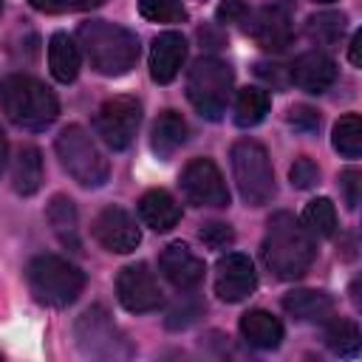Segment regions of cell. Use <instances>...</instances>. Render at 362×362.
Listing matches in <instances>:
<instances>
[{"instance_id": "cell-1", "label": "cell", "mask_w": 362, "mask_h": 362, "mask_svg": "<svg viewBox=\"0 0 362 362\" xmlns=\"http://www.w3.org/2000/svg\"><path fill=\"white\" fill-rule=\"evenodd\" d=\"M263 263L272 269L277 280H297L314 263V240L311 232L286 209L274 212L266 221L263 235Z\"/></svg>"}, {"instance_id": "cell-2", "label": "cell", "mask_w": 362, "mask_h": 362, "mask_svg": "<svg viewBox=\"0 0 362 362\" xmlns=\"http://www.w3.org/2000/svg\"><path fill=\"white\" fill-rule=\"evenodd\" d=\"M79 45L90 68L102 76H122L139 59V37L107 20H88L79 25Z\"/></svg>"}, {"instance_id": "cell-3", "label": "cell", "mask_w": 362, "mask_h": 362, "mask_svg": "<svg viewBox=\"0 0 362 362\" xmlns=\"http://www.w3.org/2000/svg\"><path fill=\"white\" fill-rule=\"evenodd\" d=\"M3 113L25 130H45L59 116V102L40 79L28 74H11L0 82Z\"/></svg>"}, {"instance_id": "cell-4", "label": "cell", "mask_w": 362, "mask_h": 362, "mask_svg": "<svg viewBox=\"0 0 362 362\" xmlns=\"http://www.w3.org/2000/svg\"><path fill=\"white\" fill-rule=\"evenodd\" d=\"M25 280L34 300L51 308L71 305L85 288V274L79 266L59 255H37L25 269Z\"/></svg>"}, {"instance_id": "cell-5", "label": "cell", "mask_w": 362, "mask_h": 362, "mask_svg": "<svg viewBox=\"0 0 362 362\" xmlns=\"http://www.w3.org/2000/svg\"><path fill=\"white\" fill-rule=\"evenodd\" d=\"M232 96V68L218 57H201L192 62L187 74V99L192 107L209 119L218 122L226 113Z\"/></svg>"}, {"instance_id": "cell-6", "label": "cell", "mask_w": 362, "mask_h": 362, "mask_svg": "<svg viewBox=\"0 0 362 362\" xmlns=\"http://www.w3.org/2000/svg\"><path fill=\"white\" fill-rule=\"evenodd\" d=\"M57 158L65 167V173L82 184V187H102L110 175L107 158L102 156V150L93 144L90 133L79 124H68L62 127V133L57 136Z\"/></svg>"}, {"instance_id": "cell-7", "label": "cell", "mask_w": 362, "mask_h": 362, "mask_svg": "<svg viewBox=\"0 0 362 362\" xmlns=\"http://www.w3.org/2000/svg\"><path fill=\"white\" fill-rule=\"evenodd\" d=\"M232 173L238 192L249 206H263L274 198V173L260 141L240 139L232 144Z\"/></svg>"}, {"instance_id": "cell-8", "label": "cell", "mask_w": 362, "mask_h": 362, "mask_svg": "<svg viewBox=\"0 0 362 362\" xmlns=\"http://www.w3.org/2000/svg\"><path fill=\"white\" fill-rule=\"evenodd\" d=\"M76 345L85 356H96V359H122L130 356V345L122 337V331L113 325V320L107 317L105 308H88L79 320H76Z\"/></svg>"}, {"instance_id": "cell-9", "label": "cell", "mask_w": 362, "mask_h": 362, "mask_svg": "<svg viewBox=\"0 0 362 362\" xmlns=\"http://www.w3.org/2000/svg\"><path fill=\"white\" fill-rule=\"evenodd\" d=\"M139 122H141V102L136 96H113L96 110L93 127L110 150H127L136 139Z\"/></svg>"}, {"instance_id": "cell-10", "label": "cell", "mask_w": 362, "mask_h": 362, "mask_svg": "<svg viewBox=\"0 0 362 362\" xmlns=\"http://www.w3.org/2000/svg\"><path fill=\"white\" fill-rule=\"evenodd\" d=\"M181 192L195 206H212V209L229 206L226 181H223L221 170L215 167V161H209V158H192L181 170Z\"/></svg>"}, {"instance_id": "cell-11", "label": "cell", "mask_w": 362, "mask_h": 362, "mask_svg": "<svg viewBox=\"0 0 362 362\" xmlns=\"http://www.w3.org/2000/svg\"><path fill=\"white\" fill-rule=\"evenodd\" d=\"M116 297L130 314H147L161 305V288L144 263H130L119 272Z\"/></svg>"}, {"instance_id": "cell-12", "label": "cell", "mask_w": 362, "mask_h": 362, "mask_svg": "<svg viewBox=\"0 0 362 362\" xmlns=\"http://www.w3.org/2000/svg\"><path fill=\"white\" fill-rule=\"evenodd\" d=\"M257 288V272L240 252H226L215 263V294L223 303H240Z\"/></svg>"}, {"instance_id": "cell-13", "label": "cell", "mask_w": 362, "mask_h": 362, "mask_svg": "<svg viewBox=\"0 0 362 362\" xmlns=\"http://www.w3.org/2000/svg\"><path fill=\"white\" fill-rule=\"evenodd\" d=\"M93 238L116 255H127L141 243V232L127 209L122 206H105L93 221Z\"/></svg>"}, {"instance_id": "cell-14", "label": "cell", "mask_w": 362, "mask_h": 362, "mask_svg": "<svg viewBox=\"0 0 362 362\" xmlns=\"http://www.w3.org/2000/svg\"><path fill=\"white\" fill-rule=\"evenodd\" d=\"M255 42L266 51H283L291 42V14H288V3H277L272 0L269 6H263L260 11H252L249 28H246Z\"/></svg>"}, {"instance_id": "cell-15", "label": "cell", "mask_w": 362, "mask_h": 362, "mask_svg": "<svg viewBox=\"0 0 362 362\" xmlns=\"http://www.w3.org/2000/svg\"><path fill=\"white\" fill-rule=\"evenodd\" d=\"M288 82L305 93H325L337 82V62L322 51H305L291 62Z\"/></svg>"}, {"instance_id": "cell-16", "label": "cell", "mask_w": 362, "mask_h": 362, "mask_svg": "<svg viewBox=\"0 0 362 362\" xmlns=\"http://www.w3.org/2000/svg\"><path fill=\"white\" fill-rule=\"evenodd\" d=\"M158 269L161 274L181 291L195 288L204 280V260L187 246V243H170L164 246V252L158 255Z\"/></svg>"}, {"instance_id": "cell-17", "label": "cell", "mask_w": 362, "mask_h": 362, "mask_svg": "<svg viewBox=\"0 0 362 362\" xmlns=\"http://www.w3.org/2000/svg\"><path fill=\"white\" fill-rule=\"evenodd\" d=\"M187 59V40L178 31H164L153 40L150 48V76L158 85H167L178 76L181 65Z\"/></svg>"}, {"instance_id": "cell-18", "label": "cell", "mask_w": 362, "mask_h": 362, "mask_svg": "<svg viewBox=\"0 0 362 362\" xmlns=\"http://www.w3.org/2000/svg\"><path fill=\"white\" fill-rule=\"evenodd\" d=\"M139 218L153 232H170L181 221V206L167 189H147L139 198Z\"/></svg>"}, {"instance_id": "cell-19", "label": "cell", "mask_w": 362, "mask_h": 362, "mask_svg": "<svg viewBox=\"0 0 362 362\" xmlns=\"http://www.w3.org/2000/svg\"><path fill=\"white\" fill-rule=\"evenodd\" d=\"M240 337L257 351H274L283 342V325L263 308H252L240 317Z\"/></svg>"}, {"instance_id": "cell-20", "label": "cell", "mask_w": 362, "mask_h": 362, "mask_svg": "<svg viewBox=\"0 0 362 362\" xmlns=\"http://www.w3.org/2000/svg\"><path fill=\"white\" fill-rule=\"evenodd\" d=\"M283 308L303 322H325L328 317H334V300L325 291H314V288H300V291H288L283 297Z\"/></svg>"}, {"instance_id": "cell-21", "label": "cell", "mask_w": 362, "mask_h": 362, "mask_svg": "<svg viewBox=\"0 0 362 362\" xmlns=\"http://www.w3.org/2000/svg\"><path fill=\"white\" fill-rule=\"evenodd\" d=\"M187 141V122L178 110H164L158 113V119L153 122V133H150V147L158 158H170L181 144Z\"/></svg>"}, {"instance_id": "cell-22", "label": "cell", "mask_w": 362, "mask_h": 362, "mask_svg": "<svg viewBox=\"0 0 362 362\" xmlns=\"http://www.w3.org/2000/svg\"><path fill=\"white\" fill-rule=\"evenodd\" d=\"M79 65H82V57H79V45L65 34V31H57L51 40H48V68L54 74L57 82H74L76 74H79Z\"/></svg>"}, {"instance_id": "cell-23", "label": "cell", "mask_w": 362, "mask_h": 362, "mask_svg": "<svg viewBox=\"0 0 362 362\" xmlns=\"http://www.w3.org/2000/svg\"><path fill=\"white\" fill-rule=\"evenodd\" d=\"M45 215H48V223H51L54 235L59 238V243L68 249H79V215H76L74 201L65 195H54Z\"/></svg>"}, {"instance_id": "cell-24", "label": "cell", "mask_w": 362, "mask_h": 362, "mask_svg": "<svg viewBox=\"0 0 362 362\" xmlns=\"http://www.w3.org/2000/svg\"><path fill=\"white\" fill-rule=\"evenodd\" d=\"M11 184L20 195H34L42 187V156L37 147H23L11 164Z\"/></svg>"}, {"instance_id": "cell-25", "label": "cell", "mask_w": 362, "mask_h": 362, "mask_svg": "<svg viewBox=\"0 0 362 362\" xmlns=\"http://www.w3.org/2000/svg\"><path fill=\"white\" fill-rule=\"evenodd\" d=\"M269 93L263 88H243L235 99V124L238 127H255L269 113Z\"/></svg>"}, {"instance_id": "cell-26", "label": "cell", "mask_w": 362, "mask_h": 362, "mask_svg": "<svg viewBox=\"0 0 362 362\" xmlns=\"http://www.w3.org/2000/svg\"><path fill=\"white\" fill-rule=\"evenodd\" d=\"M325 345H328L337 356L354 359V356H359V348H362L359 328H356L351 320L334 317V320L328 322V328H325Z\"/></svg>"}, {"instance_id": "cell-27", "label": "cell", "mask_w": 362, "mask_h": 362, "mask_svg": "<svg viewBox=\"0 0 362 362\" xmlns=\"http://www.w3.org/2000/svg\"><path fill=\"white\" fill-rule=\"evenodd\" d=\"M334 150L345 158H359L362 153V122L356 113H345L339 116V122L334 124Z\"/></svg>"}, {"instance_id": "cell-28", "label": "cell", "mask_w": 362, "mask_h": 362, "mask_svg": "<svg viewBox=\"0 0 362 362\" xmlns=\"http://www.w3.org/2000/svg\"><path fill=\"white\" fill-rule=\"evenodd\" d=\"M303 226L317 238H331L337 232V209L328 198H314L303 209Z\"/></svg>"}, {"instance_id": "cell-29", "label": "cell", "mask_w": 362, "mask_h": 362, "mask_svg": "<svg viewBox=\"0 0 362 362\" xmlns=\"http://www.w3.org/2000/svg\"><path fill=\"white\" fill-rule=\"evenodd\" d=\"M345 14H339V11H320V14H314V17H308V23H305V31H308V37L317 42V45H334V42H339V37L345 34Z\"/></svg>"}, {"instance_id": "cell-30", "label": "cell", "mask_w": 362, "mask_h": 362, "mask_svg": "<svg viewBox=\"0 0 362 362\" xmlns=\"http://www.w3.org/2000/svg\"><path fill=\"white\" fill-rule=\"evenodd\" d=\"M139 11L150 23H181L187 20V8L181 0H139Z\"/></svg>"}, {"instance_id": "cell-31", "label": "cell", "mask_w": 362, "mask_h": 362, "mask_svg": "<svg viewBox=\"0 0 362 362\" xmlns=\"http://www.w3.org/2000/svg\"><path fill=\"white\" fill-rule=\"evenodd\" d=\"M288 178H291V187H297V189H311V187L320 184V167H317L314 158L300 156V158H294V164L288 167Z\"/></svg>"}, {"instance_id": "cell-32", "label": "cell", "mask_w": 362, "mask_h": 362, "mask_svg": "<svg viewBox=\"0 0 362 362\" xmlns=\"http://www.w3.org/2000/svg\"><path fill=\"white\" fill-rule=\"evenodd\" d=\"M198 238H201V243H204L206 249L221 252V249L232 246L235 232H232V226H229V223H221V221H206V223L198 229Z\"/></svg>"}, {"instance_id": "cell-33", "label": "cell", "mask_w": 362, "mask_h": 362, "mask_svg": "<svg viewBox=\"0 0 362 362\" xmlns=\"http://www.w3.org/2000/svg\"><path fill=\"white\" fill-rule=\"evenodd\" d=\"M249 20H252V8H249L243 0H223V3L218 6V23L249 28Z\"/></svg>"}, {"instance_id": "cell-34", "label": "cell", "mask_w": 362, "mask_h": 362, "mask_svg": "<svg viewBox=\"0 0 362 362\" xmlns=\"http://www.w3.org/2000/svg\"><path fill=\"white\" fill-rule=\"evenodd\" d=\"M286 119H288V124L294 130H303V133H311V130L320 127V113L314 107H308V105H294Z\"/></svg>"}, {"instance_id": "cell-35", "label": "cell", "mask_w": 362, "mask_h": 362, "mask_svg": "<svg viewBox=\"0 0 362 362\" xmlns=\"http://www.w3.org/2000/svg\"><path fill=\"white\" fill-rule=\"evenodd\" d=\"M339 187H342V195H345V204L348 209H356L359 204V187H362V175L356 167H348L339 173Z\"/></svg>"}, {"instance_id": "cell-36", "label": "cell", "mask_w": 362, "mask_h": 362, "mask_svg": "<svg viewBox=\"0 0 362 362\" xmlns=\"http://www.w3.org/2000/svg\"><path fill=\"white\" fill-rule=\"evenodd\" d=\"M280 68H283V65H266V62H260V65H257V76H263L266 82H272L274 88H280V85L288 82V76H283Z\"/></svg>"}, {"instance_id": "cell-37", "label": "cell", "mask_w": 362, "mask_h": 362, "mask_svg": "<svg viewBox=\"0 0 362 362\" xmlns=\"http://www.w3.org/2000/svg\"><path fill=\"white\" fill-rule=\"evenodd\" d=\"M37 11H45V14H59V11H65L68 6H65V0H28Z\"/></svg>"}, {"instance_id": "cell-38", "label": "cell", "mask_w": 362, "mask_h": 362, "mask_svg": "<svg viewBox=\"0 0 362 362\" xmlns=\"http://www.w3.org/2000/svg\"><path fill=\"white\" fill-rule=\"evenodd\" d=\"M105 0H65V6L68 8H74V11H88V8H96V6H102Z\"/></svg>"}, {"instance_id": "cell-39", "label": "cell", "mask_w": 362, "mask_h": 362, "mask_svg": "<svg viewBox=\"0 0 362 362\" xmlns=\"http://www.w3.org/2000/svg\"><path fill=\"white\" fill-rule=\"evenodd\" d=\"M359 45H362V34H354V40H351V62H354V65H362Z\"/></svg>"}, {"instance_id": "cell-40", "label": "cell", "mask_w": 362, "mask_h": 362, "mask_svg": "<svg viewBox=\"0 0 362 362\" xmlns=\"http://www.w3.org/2000/svg\"><path fill=\"white\" fill-rule=\"evenodd\" d=\"M6 156H8V141H6V133H3V127H0V173H3V167H6Z\"/></svg>"}, {"instance_id": "cell-41", "label": "cell", "mask_w": 362, "mask_h": 362, "mask_svg": "<svg viewBox=\"0 0 362 362\" xmlns=\"http://www.w3.org/2000/svg\"><path fill=\"white\" fill-rule=\"evenodd\" d=\"M314 3H334V0H314Z\"/></svg>"}, {"instance_id": "cell-42", "label": "cell", "mask_w": 362, "mask_h": 362, "mask_svg": "<svg viewBox=\"0 0 362 362\" xmlns=\"http://www.w3.org/2000/svg\"><path fill=\"white\" fill-rule=\"evenodd\" d=\"M0 14H3V0H0Z\"/></svg>"}, {"instance_id": "cell-43", "label": "cell", "mask_w": 362, "mask_h": 362, "mask_svg": "<svg viewBox=\"0 0 362 362\" xmlns=\"http://www.w3.org/2000/svg\"><path fill=\"white\" fill-rule=\"evenodd\" d=\"M0 359H3V354H0Z\"/></svg>"}]
</instances>
